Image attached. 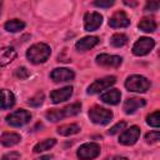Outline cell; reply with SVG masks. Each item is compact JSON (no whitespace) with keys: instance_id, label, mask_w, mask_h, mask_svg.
I'll list each match as a JSON object with an SVG mask.
<instances>
[{"instance_id":"obj_17","label":"cell","mask_w":160,"mask_h":160,"mask_svg":"<svg viewBox=\"0 0 160 160\" xmlns=\"http://www.w3.org/2000/svg\"><path fill=\"white\" fill-rule=\"evenodd\" d=\"M98 42H99V39L96 36H86V38H82L81 40H79L75 46H76L78 51H88V50L92 49Z\"/></svg>"},{"instance_id":"obj_1","label":"cell","mask_w":160,"mask_h":160,"mask_svg":"<svg viewBox=\"0 0 160 160\" xmlns=\"http://www.w3.org/2000/svg\"><path fill=\"white\" fill-rule=\"evenodd\" d=\"M50 54H51L50 46L44 42H39L29 48V50L26 51V58L32 64H41L49 59Z\"/></svg>"},{"instance_id":"obj_11","label":"cell","mask_w":160,"mask_h":160,"mask_svg":"<svg viewBox=\"0 0 160 160\" xmlns=\"http://www.w3.org/2000/svg\"><path fill=\"white\" fill-rule=\"evenodd\" d=\"M139 136H140V129L138 126H131L120 135L119 142L122 145H134L138 141Z\"/></svg>"},{"instance_id":"obj_32","label":"cell","mask_w":160,"mask_h":160,"mask_svg":"<svg viewBox=\"0 0 160 160\" xmlns=\"http://www.w3.org/2000/svg\"><path fill=\"white\" fill-rule=\"evenodd\" d=\"M1 160H20V154L19 152H15V151L8 152V154H5L1 158Z\"/></svg>"},{"instance_id":"obj_4","label":"cell","mask_w":160,"mask_h":160,"mask_svg":"<svg viewBox=\"0 0 160 160\" xmlns=\"http://www.w3.org/2000/svg\"><path fill=\"white\" fill-rule=\"evenodd\" d=\"M89 118L94 124L98 125H106L112 119V112L101 106H92L89 111Z\"/></svg>"},{"instance_id":"obj_25","label":"cell","mask_w":160,"mask_h":160,"mask_svg":"<svg viewBox=\"0 0 160 160\" xmlns=\"http://www.w3.org/2000/svg\"><path fill=\"white\" fill-rule=\"evenodd\" d=\"M128 42V36L124 34H114L110 39V44L115 48H121Z\"/></svg>"},{"instance_id":"obj_28","label":"cell","mask_w":160,"mask_h":160,"mask_svg":"<svg viewBox=\"0 0 160 160\" xmlns=\"http://www.w3.org/2000/svg\"><path fill=\"white\" fill-rule=\"evenodd\" d=\"M160 139V132L159 131H150L145 135V140L148 142H158Z\"/></svg>"},{"instance_id":"obj_29","label":"cell","mask_w":160,"mask_h":160,"mask_svg":"<svg viewBox=\"0 0 160 160\" xmlns=\"http://www.w3.org/2000/svg\"><path fill=\"white\" fill-rule=\"evenodd\" d=\"M126 126V122L125 121H120V122H118V124H115L110 130H109V134L110 135H114V134H116V132H119L120 130H122Z\"/></svg>"},{"instance_id":"obj_19","label":"cell","mask_w":160,"mask_h":160,"mask_svg":"<svg viewBox=\"0 0 160 160\" xmlns=\"http://www.w3.org/2000/svg\"><path fill=\"white\" fill-rule=\"evenodd\" d=\"M16 58V51L12 48H1L0 49V68L10 64Z\"/></svg>"},{"instance_id":"obj_31","label":"cell","mask_w":160,"mask_h":160,"mask_svg":"<svg viewBox=\"0 0 160 160\" xmlns=\"http://www.w3.org/2000/svg\"><path fill=\"white\" fill-rule=\"evenodd\" d=\"M94 5L99 8H110L111 5H114V1L112 0H96Z\"/></svg>"},{"instance_id":"obj_35","label":"cell","mask_w":160,"mask_h":160,"mask_svg":"<svg viewBox=\"0 0 160 160\" xmlns=\"http://www.w3.org/2000/svg\"><path fill=\"white\" fill-rule=\"evenodd\" d=\"M112 160H128V158H125V156H115Z\"/></svg>"},{"instance_id":"obj_20","label":"cell","mask_w":160,"mask_h":160,"mask_svg":"<svg viewBox=\"0 0 160 160\" xmlns=\"http://www.w3.org/2000/svg\"><path fill=\"white\" fill-rule=\"evenodd\" d=\"M20 140H21V138H20V135L16 134V132H5V134H2L1 138H0L1 144H2L4 146H8V148L16 145Z\"/></svg>"},{"instance_id":"obj_8","label":"cell","mask_w":160,"mask_h":160,"mask_svg":"<svg viewBox=\"0 0 160 160\" xmlns=\"http://www.w3.org/2000/svg\"><path fill=\"white\" fill-rule=\"evenodd\" d=\"M116 81L115 76H106L102 79H99L96 81H94L89 88H88V94H98L108 88H110L111 85H114Z\"/></svg>"},{"instance_id":"obj_21","label":"cell","mask_w":160,"mask_h":160,"mask_svg":"<svg viewBox=\"0 0 160 160\" xmlns=\"http://www.w3.org/2000/svg\"><path fill=\"white\" fill-rule=\"evenodd\" d=\"M138 26L140 30L145 32H152L156 30V22L154 19H150V18H142Z\"/></svg>"},{"instance_id":"obj_16","label":"cell","mask_w":160,"mask_h":160,"mask_svg":"<svg viewBox=\"0 0 160 160\" xmlns=\"http://www.w3.org/2000/svg\"><path fill=\"white\" fill-rule=\"evenodd\" d=\"M15 104V96L10 90L2 89L0 90V109H10Z\"/></svg>"},{"instance_id":"obj_18","label":"cell","mask_w":160,"mask_h":160,"mask_svg":"<svg viewBox=\"0 0 160 160\" xmlns=\"http://www.w3.org/2000/svg\"><path fill=\"white\" fill-rule=\"evenodd\" d=\"M120 98H121V92L118 90V89H112L110 91H106L105 94H102L100 96V100L105 104H109V105H115L120 101Z\"/></svg>"},{"instance_id":"obj_22","label":"cell","mask_w":160,"mask_h":160,"mask_svg":"<svg viewBox=\"0 0 160 160\" xmlns=\"http://www.w3.org/2000/svg\"><path fill=\"white\" fill-rule=\"evenodd\" d=\"M25 28V22L19 19H12L5 22V30L9 32H18Z\"/></svg>"},{"instance_id":"obj_10","label":"cell","mask_w":160,"mask_h":160,"mask_svg":"<svg viewBox=\"0 0 160 160\" xmlns=\"http://www.w3.org/2000/svg\"><path fill=\"white\" fill-rule=\"evenodd\" d=\"M122 59L118 55H109V54H100L96 56V64L105 68H118L121 65Z\"/></svg>"},{"instance_id":"obj_23","label":"cell","mask_w":160,"mask_h":160,"mask_svg":"<svg viewBox=\"0 0 160 160\" xmlns=\"http://www.w3.org/2000/svg\"><path fill=\"white\" fill-rule=\"evenodd\" d=\"M79 131H80V128L76 124H68V125H62V126L58 128V134H60L62 136L74 135V134H76Z\"/></svg>"},{"instance_id":"obj_14","label":"cell","mask_w":160,"mask_h":160,"mask_svg":"<svg viewBox=\"0 0 160 160\" xmlns=\"http://www.w3.org/2000/svg\"><path fill=\"white\" fill-rule=\"evenodd\" d=\"M109 25L111 28L119 29V28H126L130 25V20L128 18V15L124 11H116L109 20Z\"/></svg>"},{"instance_id":"obj_13","label":"cell","mask_w":160,"mask_h":160,"mask_svg":"<svg viewBox=\"0 0 160 160\" xmlns=\"http://www.w3.org/2000/svg\"><path fill=\"white\" fill-rule=\"evenodd\" d=\"M72 95V88L71 86H65L61 89H56L50 92V99L54 104H59L62 101H66L70 96Z\"/></svg>"},{"instance_id":"obj_3","label":"cell","mask_w":160,"mask_h":160,"mask_svg":"<svg viewBox=\"0 0 160 160\" xmlns=\"http://www.w3.org/2000/svg\"><path fill=\"white\" fill-rule=\"evenodd\" d=\"M125 88L134 92H145L150 88V81L141 75H131L125 81Z\"/></svg>"},{"instance_id":"obj_24","label":"cell","mask_w":160,"mask_h":160,"mask_svg":"<svg viewBox=\"0 0 160 160\" xmlns=\"http://www.w3.org/2000/svg\"><path fill=\"white\" fill-rule=\"evenodd\" d=\"M55 144H56V140H55V139H46V140H42V141L38 142V144L34 146V152H41V151L49 150V149H51Z\"/></svg>"},{"instance_id":"obj_9","label":"cell","mask_w":160,"mask_h":160,"mask_svg":"<svg viewBox=\"0 0 160 160\" xmlns=\"http://www.w3.org/2000/svg\"><path fill=\"white\" fill-rule=\"evenodd\" d=\"M102 24V16L99 12H86L84 16V28L86 31H95Z\"/></svg>"},{"instance_id":"obj_37","label":"cell","mask_w":160,"mask_h":160,"mask_svg":"<svg viewBox=\"0 0 160 160\" xmlns=\"http://www.w3.org/2000/svg\"><path fill=\"white\" fill-rule=\"evenodd\" d=\"M0 9H1V1H0ZM0 11H1V10H0Z\"/></svg>"},{"instance_id":"obj_2","label":"cell","mask_w":160,"mask_h":160,"mask_svg":"<svg viewBox=\"0 0 160 160\" xmlns=\"http://www.w3.org/2000/svg\"><path fill=\"white\" fill-rule=\"evenodd\" d=\"M80 109H81V104L79 102H75V104H71V105H68L62 109H52L50 111H48L45 114V118L49 120V121H52V122H56L64 118H69V116H74L76 114L80 112Z\"/></svg>"},{"instance_id":"obj_30","label":"cell","mask_w":160,"mask_h":160,"mask_svg":"<svg viewBox=\"0 0 160 160\" xmlns=\"http://www.w3.org/2000/svg\"><path fill=\"white\" fill-rule=\"evenodd\" d=\"M29 75H30L29 70H28L26 68H24V66L19 68V69L16 70V76H18L19 79H28V78H29Z\"/></svg>"},{"instance_id":"obj_5","label":"cell","mask_w":160,"mask_h":160,"mask_svg":"<svg viewBox=\"0 0 160 160\" xmlns=\"http://www.w3.org/2000/svg\"><path fill=\"white\" fill-rule=\"evenodd\" d=\"M100 154V146L96 142L82 144L78 150V158L80 160H92Z\"/></svg>"},{"instance_id":"obj_7","label":"cell","mask_w":160,"mask_h":160,"mask_svg":"<svg viewBox=\"0 0 160 160\" xmlns=\"http://www.w3.org/2000/svg\"><path fill=\"white\" fill-rule=\"evenodd\" d=\"M31 119V114L26 110H18L14 111L12 114L6 116V122L10 124L11 126H22L28 124Z\"/></svg>"},{"instance_id":"obj_12","label":"cell","mask_w":160,"mask_h":160,"mask_svg":"<svg viewBox=\"0 0 160 160\" xmlns=\"http://www.w3.org/2000/svg\"><path fill=\"white\" fill-rule=\"evenodd\" d=\"M75 76L74 71L66 68H58L54 69L50 74V78L55 81V82H61V81H70L72 80Z\"/></svg>"},{"instance_id":"obj_34","label":"cell","mask_w":160,"mask_h":160,"mask_svg":"<svg viewBox=\"0 0 160 160\" xmlns=\"http://www.w3.org/2000/svg\"><path fill=\"white\" fill-rule=\"evenodd\" d=\"M36 160H51V156H50V155H44V156H40V158L36 159Z\"/></svg>"},{"instance_id":"obj_15","label":"cell","mask_w":160,"mask_h":160,"mask_svg":"<svg viewBox=\"0 0 160 160\" xmlns=\"http://www.w3.org/2000/svg\"><path fill=\"white\" fill-rule=\"evenodd\" d=\"M145 106V100L144 99H140V98H129L125 100L124 102V111L126 114H134L139 108H142Z\"/></svg>"},{"instance_id":"obj_6","label":"cell","mask_w":160,"mask_h":160,"mask_svg":"<svg viewBox=\"0 0 160 160\" xmlns=\"http://www.w3.org/2000/svg\"><path fill=\"white\" fill-rule=\"evenodd\" d=\"M155 46V41L151 38H140L132 46V52L136 56H144L146 54H149L152 48Z\"/></svg>"},{"instance_id":"obj_27","label":"cell","mask_w":160,"mask_h":160,"mask_svg":"<svg viewBox=\"0 0 160 160\" xmlns=\"http://www.w3.org/2000/svg\"><path fill=\"white\" fill-rule=\"evenodd\" d=\"M146 122L150 125V126H154V128H159L160 125V119H159V111H154L152 114H150L146 119Z\"/></svg>"},{"instance_id":"obj_36","label":"cell","mask_w":160,"mask_h":160,"mask_svg":"<svg viewBox=\"0 0 160 160\" xmlns=\"http://www.w3.org/2000/svg\"><path fill=\"white\" fill-rule=\"evenodd\" d=\"M125 4L129 5V6H135L136 5V2H131V1H125Z\"/></svg>"},{"instance_id":"obj_33","label":"cell","mask_w":160,"mask_h":160,"mask_svg":"<svg viewBox=\"0 0 160 160\" xmlns=\"http://www.w3.org/2000/svg\"><path fill=\"white\" fill-rule=\"evenodd\" d=\"M159 6H160V2L159 1H149L146 4V6H145V10H148V11H155V10L159 9Z\"/></svg>"},{"instance_id":"obj_26","label":"cell","mask_w":160,"mask_h":160,"mask_svg":"<svg viewBox=\"0 0 160 160\" xmlns=\"http://www.w3.org/2000/svg\"><path fill=\"white\" fill-rule=\"evenodd\" d=\"M42 101H44V94H42V92H36L32 98L29 99L28 102H29V105L38 108V106H40V105L42 104Z\"/></svg>"}]
</instances>
